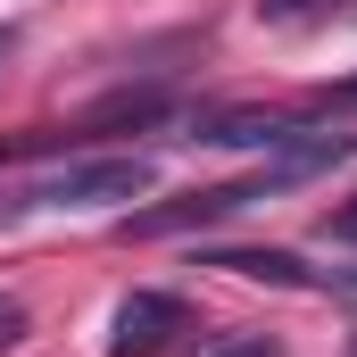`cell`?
Here are the masks:
<instances>
[{"label":"cell","instance_id":"cell-1","mask_svg":"<svg viewBox=\"0 0 357 357\" xmlns=\"http://www.w3.org/2000/svg\"><path fill=\"white\" fill-rule=\"evenodd\" d=\"M150 191V158H75L25 191V208H116Z\"/></svg>","mask_w":357,"mask_h":357},{"label":"cell","instance_id":"cell-2","mask_svg":"<svg viewBox=\"0 0 357 357\" xmlns=\"http://www.w3.org/2000/svg\"><path fill=\"white\" fill-rule=\"evenodd\" d=\"M175 333H191V307H183L175 291H133V299H116L108 357H167Z\"/></svg>","mask_w":357,"mask_h":357},{"label":"cell","instance_id":"cell-3","mask_svg":"<svg viewBox=\"0 0 357 357\" xmlns=\"http://www.w3.org/2000/svg\"><path fill=\"white\" fill-rule=\"evenodd\" d=\"M199 142H216V150H282V142H299V125L282 108H225V116H199Z\"/></svg>","mask_w":357,"mask_h":357},{"label":"cell","instance_id":"cell-4","mask_svg":"<svg viewBox=\"0 0 357 357\" xmlns=\"http://www.w3.org/2000/svg\"><path fill=\"white\" fill-rule=\"evenodd\" d=\"M199 266H225V274H250V282H274V291H324V274L291 250H199Z\"/></svg>","mask_w":357,"mask_h":357},{"label":"cell","instance_id":"cell-5","mask_svg":"<svg viewBox=\"0 0 357 357\" xmlns=\"http://www.w3.org/2000/svg\"><path fill=\"white\" fill-rule=\"evenodd\" d=\"M258 25H274V33H316V25H357V0H258Z\"/></svg>","mask_w":357,"mask_h":357},{"label":"cell","instance_id":"cell-6","mask_svg":"<svg viewBox=\"0 0 357 357\" xmlns=\"http://www.w3.org/2000/svg\"><path fill=\"white\" fill-rule=\"evenodd\" d=\"M199 357H274V333H225V341H208Z\"/></svg>","mask_w":357,"mask_h":357},{"label":"cell","instance_id":"cell-7","mask_svg":"<svg viewBox=\"0 0 357 357\" xmlns=\"http://www.w3.org/2000/svg\"><path fill=\"white\" fill-rule=\"evenodd\" d=\"M333 241H357V199H349V208H333Z\"/></svg>","mask_w":357,"mask_h":357},{"label":"cell","instance_id":"cell-8","mask_svg":"<svg viewBox=\"0 0 357 357\" xmlns=\"http://www.w3.org/2000/svg\"><path fill=\"white\" fill-rule=\"evenodd\" d=\"M17 324H25V316H17V299H0V341H17Z\"/></svg>","mask_w":357,"mask_h":357},{"label":"cell","instance_id":"cell-9","mask_svg":"<svg viewBox=\"0 0 357 357\" xmlns=\"http://www.w3.org/2000/svg\"><path fill=\"white\" fill-rule=\"evenodd\" d=\"M8 50H17V33H8V25H0V59H8Z\"/></svg>","mask_w":357,"mask_h":357},{"label":"cell","instance_id":"cell-10","mask_svg":"<svg viewBox=\"0 0 357 357\" xmlns=\"http://www.w3.org/2000/svg\"><path fill=\"white\" fill-rule=\"evenodd\" d=\"M333 100H357V75H349V84H341V91H333Z\"/></svg>","mask_w":357,"mask_h":357},{"label":"cell","instance_id":"cell-11","mask_svg":"<svg viewBox=\"0 0 357 357\" xmlns=\"http://www.w3.org/2000/svg\"><path fill=\"white\" fill-rule=\"evenodd\" d=\"M341 282H349V291H357V266H341Z\"/></svg>","mask_w":357,"mask_h":357}]
</instances>
